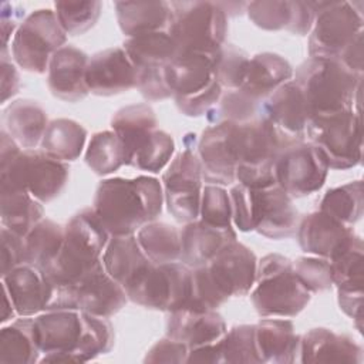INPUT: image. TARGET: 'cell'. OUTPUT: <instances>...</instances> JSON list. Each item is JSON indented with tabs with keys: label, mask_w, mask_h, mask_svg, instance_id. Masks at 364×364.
Returning a JSON list of instances; mask_svg holds the SVG:
<instances>
[{
	"label": "cell",
	"mask_w": 364,
	"mask_h": 364,
	"mask_svg": "<svg viewBox=\"0 0 364 364\" xmlns=\"http://www.w3.org/2000/svg\"><path fill=\"white\" fill-rule=\"evenodd\" d=\"M228 299L215 284L208 266L193 267L191 270V293L185 310L209 311L225 304Z\"/></svg>",
	"instance_id": "f907efd6"
},
{
	"label": "cell",
	"mask_w": 364,
	"mask_h": 364,
	"mask_svg": "<svg viewBox=\"0 0 364 364\" xmlns=\"http://www.w3.org/2000/svg\"><path fill=\"white\" fill-rule=\"evenodd\" d=\"M218 55L178 53L164 70L165 82L172 97H188L208 87L215 80L213 70Z\"/></svg>",
	"instance_id": "83f0119b"
},
{
	"label": "cell",
	"mask_w": 364,
	"mask_h": 364,
	"mask_svg": "<svg viewBox=\"0 0 364 364\" xmlns=\"http://www.w3.org/2000/svg\"><path fill=\"white\" fill-rule=\"evenodd\" d=\"M220 84L216 81V78L203 90L188 95V97H181V98H173L178 109L186 115V117H202L206 115V112L213 108L218 101L220 100L223 91Z\"/></svg>",
	"instance_id": "11a10c76"
},
{
	"label": "cell",
	"mask_w": 364,
	"mask_h": 364,
	"mask_svg": "<svg viewBox=\"0 0 364 364\" xmlns=\"http://www.w3.org/2000/svg\"><path fill=\"white\" fill-rule=\"evenodd\" d=\"M206 266L215 284L226 299L245 296L255 286L256 255L237 240L225 246Z\"/></svg>",
	"instance_id": "e0dca14e"
},
{
	"label": "cell",
	"mask_w": 364,
	"mask_h": 364,
	"mask_svg": "<svg viewBox=\"0 0 364 364\" xmlns=\"http://www.w3.org/2000/svg\"><path fill=\"white\" fill-rule=\"evenodd\" d=\"M87 141V129L77 121L68 118H57L48 122L43 139L41 151L48 156L63 161H75Z\"/></svg>",
	"instance_id": "8d00e7d4"
},
{
	"label": "cell",
	"mask_w": 364,
	"mask_h": 364,
	"mask_svg": "<svg viewBox=\"0 0 364 364\" xmlns=\"http://www.w3.org/2000/svg\"><path fill=\"white\" fill-rule=\"evenodd\" d=\"M57 18L67 36H81L91 30L100 18L101 1H55Z\"/></svg>",
	"instance_id": "7dc6e473"
},
{
	"label": "cell",
	"mask_w": 364,
	"mask_h": 364,
	"mask_svg": "<svg viewBox=\"0 0 364 364\" xmlns=\"http://www.w3.org/2000/svg\"><path fill=\"white\" fill-rule=\"evenodd\" d=\"M299 361L304 364H360L363 361V347L348 334L316 327L300 336Z\"/></svg>",
	"instance_id": "cb8c5ba5"
},
{
	"label": "cell",
	"mask_w": 364,
	"mask_h": 364,
	"mask_svg": "<svg viewBox=\"0 0 364 364\" xmlns=\"http://www.w3.org/2000/svg\"><path fill=\"white\" fill-rule=\"evenodd\" d=\"M90 94L111 97L135 88L136 71L122 47H111L90 57L85 70Z\"/></svg>",
	"instance_id": "ac0fdd59"
},
{
	"label": "cell",
	"mask_w": 364,
	"mask_h": 364,
	"mask_svg": "<svg viewBox=\"0 0 364 364\" xmlns=\"http://www.w3.org/2000/svg\"><path fill=\"white\" fill-rule=\"evenodd\" d=\"M158 127L155 111L151 105L132 104L119 108L111 118V128L119 136L127 152V165L134 154L151 138Z\"/></svg>",
	"instance_id": "836d02e7"
},
{
	"label": "cell",
	"mask_w": 364,
	"mask_h": 364,
	"mask_svg": "<svg viewBox=\"0 0 364 364\" xmlns=\"http://www.w3.org/2000/svg\"><path fill=\"white\" fill-rule=\"evenodd\" d=\"M236 181L252 189H264L276 185L274 164L245 166L239 165L236 168Z\"/></svg>",
	"instance_id": "680465c9"
},
{
	"label": "cell",
	"mask_w": 364,
	"mask_h": 364,
	"mask_svg": "<svg viewBox=\"0 0 364 364\" xmlns=\"http://www.w3.org/2000/svg\"><path fill=\"white\" fill-rule=\"evenodd\" d=\"M136 239L155 264L181 260V230L165 222H149L136 232Z\"/></svg>",
	"instance_id": "f35d334b"
},
{
	"label": "cell",
	"mask_w": 364,
	"mask_h": 364,
	"mask_svg": "<svg viewBox=\"0 0 364 364\" xmlns=\"http://www.w3.org/2000/svg\"><path fill=\"white\" fill-rule=\"evenodd\" d=\"M297 240L303 252L330 259L354 233L347 226L327 213L317 210L304 215L297 223Z\"/></svg>",
	"instance_id": "d4e9b609"
},
{
	"label": "cell",
	"mask_w": 364,
	"mask_h": 364,
	"mask_svg": "<svg viewBox=\"0 0 364 364\" xmlns=\"http://www.w3.org/2000/svg\"><path fill=\"white\" fill-rule=\"evenodd\" d=\"M226 323L216 310H178L166 318V336L191 348L218 343L226 334Z\"/></svg>",
	"instance_id": "4316f807"
},
{
	"label": "cell",
	"mask_w": 364,
	"mask_h": 364,
	"mask_svg": "<svg viewBox=\"0 0 364 364\" xmlns=\"http://www.w3.org/2000/svg\"><path fill=\"white\" fill-rule=\"evenodd\" d=\"M114 6L118 26L128 38L168 31L171 24L172 9L168 1H117Z\"/></svg>",
	"instance_id": "d6a6232c"
},
{
	"label": "cell",
	"mask_w": 364,
	"mask_h": 364,
	"mask_svg": "<svg viewBox=\"0 0 364 364\" xmlns=\"http://www.w3.org/2000/svg\"><path fill=\"white\" fill-rule=\"evenodd\" d=\"M259 114L273 122L290 139H306L309 112L303 94L293 80L282 84L269 94L260 102Z\"/></svg>",
	"instance_id": "44dd1931"
},
{
	"label": "cell",
	"mask_w": 364,
	"mask_h": 364,
	"mask_svg": "<svg viewBox=\"0 0 364 364\" xmlns=\"http://www.w3.org/2000/svg\"><path fill=\"white\" fill-rule=\"evenodd\" d=\"M109 237L92 208L81 209L67 222L63 246L54 260L43 269L44 274L54 287L75 282L101 260Z\"/></svg>",
	"instance_id": "277c9868"
},
{
	"label": "cell",
	"mask_w": 364,
	"mask_h": 364,
	"mask_svg": "<svg viewBox=\"0 0 364 364\" xmlns=\"http://www.w3.org/2000/svg\"><path fill=\"white\" fill-rule=\"evenodd\" d=\"M20 90V77L16 65L7 58V50H1V104L14 97Z\"/></svg>",
	"instance_id": "94428289"
},
{
	"label": "cell",
	"mask_w": 364,
	"mask_h": 364,
	"mask_svg": "<svg viewBox=\"0 0 364 364\" xmlns=\"http://www.w3.org/2000/svg\"><path fill=\"white\" fill-rule=\"evenodd\" d=\"M24 16V10L11 3H1V37H3V48L7 50V43L13 33L18 28V21Z\"/></svg>",
	"instance_id": "6125c7cd"
},
{
	"label": "cell",
	"mask_w": 364,
	"mask_h": 364,
	"mask_svg": "<svg viewBox=\"0 0 364 364\" xmlns=\"http://www.w3.org/2000/svg\"><path fill=\"white\" fill-rule=\"evenodd\" d=\"M3 128L24 149H34L43 139L48 118L46 109L34 100L20 98L10 102L1 115Z\"/></svg>",
	"instance_id": "f546056e"
},
{
	"label": "cell",
	"mask_w": 364,
	"mask_h": 364,
	"mask_svg": "<svg viewBox=\"0 0 364 364\" xmlns=\"http://www.w3.org/2000/svg\"><path fill=\"white\" fill-rule=\"evenodd\" d=\"M363 75L341 63L310 57L293 73V81L303 94L309 118L360 109Z\"/></svg>",
	"instance_id": "7a4b0ae2"
},
{
	"label": "cell",
	"mask_w": 364,
	"mask_h": 364,
	"mask_svg": "<svg viewBox=\"0 0 364 364\" xmlns=\"http://www.w3.org/2000/svg\"><path fill=\"white\" fill-rule=\"evenodd\" d=\"M164 202V188L155 176H118L98 183L91 208L109 236H124L156 220Z\"/></svg>",
	"instance_id": "6da1fadb"
},
{
	"label": "cell",
	"mask_w": 364,
	"mask_h": 364,
	"mask_svg": "<svg viewBox=\"0 0 364 364\" xmlns=\"http://www.w3.org/2000/svg\"><path fill=\"white\" fill-rule=\"evenodd\" d=\"M199 219L218 228L232 226L230 196L223 186L209 183L202 188Z\"/></svg>",
	"instance_id": "816d5d0a"
},
{
	"label": "cell",
	"mask_w": 364,
	"mask_h": 364,
	"mask_svg": "<svg viewBox=\"0 0 364 364\" xmlns=\"http://www.w3.org/2000/svg\"><path fill=\"white\" fill-rule=\"evenodd\" d=\"M311 293L293 272V262L279 253L257 262L252 304L260 317H296L304 310Z\"/></svg>",
	"instance_id": "5b68a950"
},
{
	"label": "cell",
	"mask_w": 364,
	"mask_h": 364,
	"mask_svg": "<svg viewBox=\"0 0 364 364\" xmlns=\"http://www.w3.org/2000/svg\"><path fill=\"white\" fill-rule=\"evenodd\" d=\"M168 34L178 53L218 55L225 46L228 16L219 3L171 1Z\"/></svg>",
	"instance_id": "8992f818"
},
{
	"label": "cell",
	"mask_w": 364,
	"mask_h": 364,
	"mask_svg": "<svg viewBox=\"0 0 364 364\" xmlns=\"http://www.w3.org/2000/svg\"><path fill=\"white\" fill-rule=\"evenodd\" d=\"M84 159L95 175L105 176L127 165V152L122 141L112 129L100 131L91 136Z\"/></svg>",
	"instance_id": "60d3db41"
},
{
	"label": "cell",
	"mask_w": 364,
	"mask_h": 364,
	"mask_svg": "<svg viewBox=\"0 0 364 364\" xmlns=\"http://www.w3.org/2000/svg\"><path fill=\"white\" fill-rule=\"evenodd\" d=\"M189 347L171 337L158 340L145 354L144 363H186Z\"/></svg>",
	"instance_id": "9f6ffc18"
},
{
	"label": "cell",
	"mask_w": 364,
	"mask_h": 364,
	"mask_svg": "<svg viewBox=\"0 0 364 364\" xmlns=\"http://www.w3.org/2000/svg\"><path fill=\"white\" fill-rule=\"evenodd\" d=\"M1 283L10 294L18 317H33L46 311L55 290L44 272L28 263H23L1 276Z\"/></svg>",
	"instance_id": "d6986e66"
},
{
	"label": "cell",
	"mask_w": 364,
	"mask_h": 364,
	"mask_svg": "<svg viewBox=\"0 0 364 364\" xmlns=\"http://www.w3.org/2000/svg\"><path fill=\"white\" fill-rule=\"evenodd\" d=\"M82 328V311L78 310H46L38 314L34 330L43 354L40 363H77Z\"/></svg>",
	"instance_id": "5bb4252c"
},
{
	"label": "cell",
	"mask_w": 364,
	"mask_h": 364,
	"mask_svg": "<svg viewBox=\"0 0 364 364\" xmlns=\"http://www.w3.org/2000/svg\"><path fill=\"white\" fill-rule=\"evenodd\" d=\"M173 152V138L162 129H155L151 138L134 154L129 166L158 173L171 162Z\"/></svg>",
	"instance_id": "c3c4849f"
},
{
	"label": "cell",
	"mask_w": 364,
	"mask_h": 364,
	"mask_svg": "<svg viewBox=\"0 0 364 364\" xmlns=\"http://www.w3.org/2000/svg\"><path fill=\"white\" fill-rule=\"evenodd\" d=\"M186 363H205V364L220 363V353H219L218 343L191 348L188 353Z\"/></svg>",
	"instance_id": "be15d7a7"
},
{
	"label": "cell",
	"mask_w": 364,
	"mask_h": 364,
	"mask_svg": "<svg viewBox=\"0 0 364 364\" xmlns=\"http://www.w3.org/2000/svg\"><path fill=\"white\" fill-rule=\"evenodd\" d=\"M246 11L262 30H287L297 36L309 34L316 18L311 1H252L246 4Z\"/></svg>",
	"instance_id": "7402d4cb"
},
{
	"label": "cell",
	"mask_w": 364,
	"mask_h": 364,
	"mask_svg": "<svg viewBox=\"0 0 364 364\" xmlns=\"http://www.w3.org/2000/svg\"><path fill=\"white\" fill-rule=\"evenodd\" d=\"M323 152L311 142H293L274 162L276 183L290 196L303 198L320 191L328 175Z\"/></svg>",
	"instance_id": "4fadbf2b"
},
{
	"label": "cell",
	"mask_w": 364,
	"mask_h": 364,
	"mask_svg": "<svg viewBox=\"0 0 364 364\" xmlns=\"http://www.w3.org/2000/svg\"><path fill=\"white\" fill-rule=\"evenodd\" d=\"M306 138L327 159L330 169H348L361 162L363 125L360 111L310 117Z\"/></svg>",
	"instance_id": "52a82bcc"
},
{
	"label": "cell",
	"mask_w": 364,
	"mask_h": 364,
	"mask_svg": "<svg viewBox=\"0 0 364 364\" xmlns=\"http://www.w3.org/2000/svg\"><path fill=\"white\" fill-rule=\"evenodd\" d=\"M67 33L55 11L40 9L27 16L11 40L10 54L24 71L44 74L55 51L65 46Z\"/></svg>",
	"instance_id": "30bf717a"
},
{
	"label": "cell",
	"mask_w": 364,
	"mask_h": 364,
	"mask_svg": "<svg viewBox=\"0 0 364 364\" xmlns=\"http://www.w3.org/2000/svg\"><path fill=\"white\" fill-rule=\"evenodd\" d=\"M260 102L250 98L240 88L222 94L218 104L206 112L210 125L220 122L245 124L259 115Z\"/></svg>",
	"instance_id": "f6af8a7d"
},
{
	"label": "cell",
	"mask_w": 364,
	"mask_h": 364,
	"mask_svg": "<svg viewBox=\"0 0 364 364\" xmlns=\"http://www.w3.org/2000/svg\"><path fill=\"white\" fill-rule=\"evenodd\" d=\"M293 262V272L310 293L331 289V270L328 259L318 256H300Z\"/></svg>",
	"instance_id": "f5cc1de1"
},
{
	"label": "cell",
	"mask_w": 364,
	"mask_h": 364,
	"mask_svg": "<svg viewBox=\"0 0 364 364\" xmlns=\"http://www.w3.org/2000/svg\"><path fill=\"white\" fill-rule=\"evenodd\" d=\"M316 18L309 37V55L338 60L363 34V16L350 1H311Z\"/></svg>",
	"instance_id": "8fae6325"
},
{
	"label": "cell",
	"mask_w": 364,
	"mask_h": 364,
	"mask_svg": "<svg viewBox=\"0 0 364 364\" xmlns=\"http://www.w3.org/2000/svg\"><path fill=\"white\" fill-rule=\"evenodd\" d=\"M82 337L77 351V363L95 360L101 354H107L114 347L115 334L108 317L94 316L82 311Z\"/></svg>",
	"instance_id": "ee69618b"
},
{
	"label": "cell",
	"mask_w": 364,
	"mask_h": 364,
	"mask_svg": "<svg viewBox=\"0 0 364 364\" xmlns=\"http://www.w3.org/2000/svg\"><path fill=\"white\" fill-rule=\"evenodd\" d=\"M236 237L232 226L218 228L200 219L185 223L181 230V262L191 269L205 266Z\"/></svg>",
	"instance_id": "484cf974"
},
{
	"label": "cell",
	"mask_w": 364,
	"mask_h": 364,
	"mask_svg": "<svg viewBox=\"0 0 364 364\" xmlns=\"http://www.w3.org/2000/svg\"><path fill=\"white\" fill-rule=\"evenodd\" d=\"M255 341L260 363L289 364L299 361L300 336L284 318H262L255 324Z\"/></svg>",
	"instance_id": "f1b7e54d"
},
{
	"label": "cell",
	"mask_w": 364,
	"mask_h": 364,
	"mask_svg": "<svg viewBox=\"0 0 364 364\" xmlns=\"http://www.w3.org/2000/svg\"><path fill=\"white\" fill-rule=\"evenodd\" d=\"M40 347L34 330V318L23 317L4 326L0 331L1 364L40 363Z\"/></svg>",
	"instance_id": "d590c367"
},
{
	"label": "cell",
	"mask_w": 364,
	"mask_h": 364,
	"mask_svg": "<svg viewBox=\"0 0 364 364\" xmlns=\"http://www.w3.org/2000/svg\"><path fill=\"white\" fill-rule=\"evenodd\" d=\"M0 216L4 228L26 236L44 218V209L28 191L1 186Z\"/></svg>",
	"instance_id": "74e56055"
},
{
	"label": "cell",
	"mask_w": 364,
	"mask_h": 364,
	"mask_svg": "<svg viewBox=\"0 0 364 364\" xmlns=\"http://www.w3.org/2000/svg\"><path fill=\"white\" fill-rule=\"evenodd\" d=\"M299 213L290 198L277 183L256 189V228L269 239H286L296 233Z\"/></svg>",
	"instance_id": "603a6c76"
},
{
	"label": "cell",
	"mask_w": 364,
	"mask_h": 364,
	"mask_svg": "<svg viewBox=\"0 0 364 364\" xmlns=\"http://www.w3.org/2000/svg\"><path fill=\"white\" fill-rule=\"evenodd\" d=\"M249 60L250 58L242 48L233 44L223 46L219 51L213 70V75L220 87L228 88L229 91L239 90L245 81Z\"/></svg>",
	"instance_id": "681fc988"
},
{
	"label": "cell",
	"mask_w": 364,
	"mask_h": 364,
	"mask_svg": "<svg viewBox=\"0 0 364 364\" xmlns=\"http://www.w3.org/2000/svg\"><path fill=\"white\" fill-rule=\"evenodd\" d=\"M122 48L136 73L165 68V65L178 54L176 46L168 31L131 37L124 41Z\"/></svg>",
	"instance_id": "e575fe53"
},
{
	"label": "cell",
	"mask_w": 364,
	"mask_h": 364,
	"mask_svg": "<svg viewBox=\"0 0 364 364\" xmlns=\"http://www.w3.org/2000/svg\"><path fill=\"white\" fill-rule=\"evenodd\" d=\"M64 240V228L51 219L43 218L24 236L26 263L47 267L58 255Z\"/></svg>",
	"instance_id": "ab89813d"
},
{
	"label": "cell",
	"mask_w": 364,
	"mask_h": 364,
	"mask_svg": "<svg viewBox=\"0 0 364 364\" xmlns=\"http://www.w3.org/2000/svg\"><path fill=\"white\" fill-rule=\"evenodd\" d=\"M232 203V223L240 232H252L256 228V189L242 183L229 191Z\"/></svg>",
	"instance_id": "db71d44e"
},
{
	"label": "cell",
	"mask_w": 364,
	"mask_h": 364,
	"mask_svg": "<svg viewBox=\"0 0 364 364\" xmlns=\"http://www.w3.org/2000/svg\"><path fill=\"white\" fill-rule=\"evenodd\" d=\"M0 185L26 189L41 203H48L64 189L70 168L41 149H20L18 144L1 129Z\"/></svg>",
	"instance_id": "3957f363"
},
{
	"label": "cell",
	"mask_w": 364,
	"mask_h": 364,
	"mask_svg": "<svg viewBox=\"0 0 364 364\" xmlns=\"http://www.w3.org/2000/svg\"><path fill=\"white\" fill-rule=\"evenodd\" d=\"M363 182L353 181L346 185L328 189L320 200L321 212L334 218L336 220L353 226L363 216Z\"/></svg>",
	"instance_id": "7bdbcfd3"
},
{
	"label": "cell",
	"mask_w": 364,
	"mask_h": 364,
	"mask_svg": "<svg viewBox=\"0 0 364 364\" xmlns=\"http://www.w3.org/2000/svg\"><path fill=\"white\" fill-rule=\"evenodd\" d=\"M340 310L353 318L358 331L363 323V289H337Z\"/></svg>",
	"instance_id": "91938a15"
},
{
	"label": "cell",
	"mask_w": 364,
	"mask_h": 364,
	"mask_svg": "<svg viewBox=\"0 0 364 364\" xmlns=\"http://www.w3.org/2000/svg\"><path fill=\"white\" fill-rule=\"evenodd\" d=\"M363 240L353 235L330 259L331 280L337 289H363Z\"/></svg>",
	"instance_id": "b9f144b4"
},
{
	"label": "cell",
	"mask_w": 364,
	"mask_h": 364,
	"mask_svg": "<svg viewBox=\"0 0 364 364\" xmlns=\"http://www.w3.org/2000/svg\"><path fill=\"white\" fill-rule=\"evenodd\" d=\"M90 57L74 46H64L55 51L47 70L50 92L63 101L78 102L90 91L85 85V70Z\"/></svg>",
	"instance_id": "ffe728a7"
},
{
	"label": "cell",
	"mask_w": 364,
	"mask_h": 364,
	"mask_svg": "<svg viewBox=\"0 0 364 364\" xmlns=\"http://www.w3.org/2000/svg\"><path fill=\"white\" fill-rule=\"evenodd\" d=\"M290 63L276 53H259L249 60L247 73L240 90L262 102L277 87L293 78Z\"/></svg>",
	"instance_id": "4dcf8cb0"
},
{
	"label": "cell",
	"mask_w": 364,
	"mask_h": 364,
	"mask_svg": "<svg viewBox=\"0 0 364 364\" xmlns=\"http://www.w3.org/2000/svg\"><path fill=\"white\" fill-rule=\"evenodd\" d=\"M101 260L107 273L124 289L152 264L144 253L136 235L111 236Z\"/></svg>",
	"instance_id": "1f68e13d"
},
{
	"label": "cell",
	"mask_w": 364,
	"mask_h": 364,
	"mask_svg": "<svg viewBox=\"0 0 364 364\" xmlns=\"http://www.w3.org/2000/svg\"><path fill=\"white\" fill-rule=\"evenodd\" d=\"M220 363L259 364L260 358L255 341V324L233 326L218 341Z\"/></svg>",
	"instance_id": "bcb514c9"
},
{
	"label": "cell",
	"mask_w": 364,
	"mask_h": 364,
	"mask_svg": "<svg viewBox=\"0 0 364 364\" xmlns=\"http://www.w3.org/2000/svg\"><path fill=\"white\" fill-rule=\"evenodd\" d=\"M236 124L220 122L203 129L198 142L202 178L212 185H230L236 181L237 158L235 151Z\"/></svg>",
	"instance_id": "9a60e30c"
},
{
	"label": "cell",
	"mask_w": 364,
	"mask_h": 364,
	"mask_svg": "<svg viewBox=\"0 0 364 364\" xmlns=\"http://www.w3.org/2000/svg\"><path fill=\"white\" fill-rule=\"evenodd\" d=\"M233 139L237 166L274 164L286 146L300 142L286 136L273 122L260 114L249 122L236 124Z\"/></svg>",
	"instance_id": "2e32d148"
},
{
	"label": "cell",
	"mask_w": 364,
	"mask_h": 364,
	"mask_svg": "<svg viewBox=\"0 0 364 364\" xmlns=\"http://www.w3.org/2000/svg\"><path fill=\"white\" fill-rule=\"evenodd\" d=\"M191 267L172 262L149 264L127 287V297L145 309L161 311L185 310L191 293Z\"/></svg>",
	"instance_id": "9c48e42d"
},
{
	"label": "cell",
	"mask_w": 364,
	"mask_h": 364,
	"mask_svg": "<svg viewBox=\"0 0 364 364\" xmlns=\"http://www.w3.org/2000/svg\"><path fill=\"white\" fill-rule=\"evenodd\" d=\"M1 276L7 274L14 267L26 263L24 236L1 228Z\"/></svg>",
	"instance_id": "6f0895ef"
},
{
	"label": "cell",
	"mask_w": 364,
	"mask_h": 364,
	"mask_svg": "<svg viewBox=\"0 0 364 364\" xmlns=\"http://www.w3.org/2000/svg\"><path fill=\"white\" fill-rule=\"evenodd\" d=\"M3 293H4V309H3V314H1V323L4 324L6 321L16 318L17 313H16V309H14L13 301L10 299V294L4 287H3Z\"/></svg>",
	"instance_id": "e7e4bbea"
},
{
	"label": "cell",
	"mask_w": 364,
	"mask_h": 364,
	"mask_svg": "<svg viewBox=\"0 0 364 364\" xmlns=\"http://www.w3.org/2000/svg\"><path fill=\"white\" fill-rule=\"evenodd\" d=\"M193 144L186 142L185 148L171 159L162 173L165 205L173 219L181 223L199 219L203 178Z\"/></svg>",
	"instance_id": "7c38bea8"
},
{
	"label": "cell",
	"mask_w": 364,
	"mask_h": 364,
	"mask_svg": "<svg viewBox=\"0 0 364 364\" xmlns=\"http://www.w3.org/2000/svg\"><path fill=\"white\" fill-rule=\"evenodd\" d=\"M125 289L105 270L102 260L75 282L55 287L47 310H78L111 317L127 303Z\"/></svg>",
	"instance_id": "ba28073f"
}]
</instances>
